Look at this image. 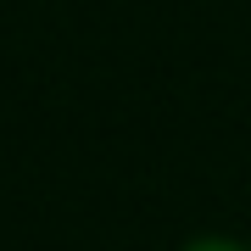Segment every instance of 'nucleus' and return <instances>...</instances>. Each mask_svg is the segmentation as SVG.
<instances>
[{"label":"nucleus","instance_id":"1","mask_svg":"<svg viewBox=\"0 0 251 251\" xmlns=\"http://www.w3.org/2000/svg\"><path fill=\"white\" fill-rule=\"evenodd\" d=\"M190 251H240V246H229V240H196Z\"/></svg>","mask_w":251,"mask_h":251}]
</instances>
